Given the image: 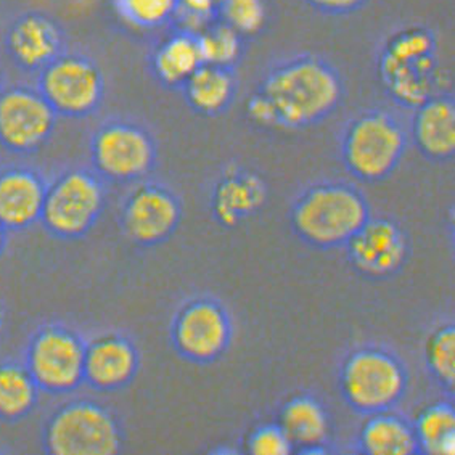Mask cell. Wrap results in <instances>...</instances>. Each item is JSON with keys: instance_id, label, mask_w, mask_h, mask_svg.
<instances>
[{"instance_id": "obj_26", "label": "cell", "mask_w": 455, "mask_h": 455, "mask_svg": "<svg viewBox=\"0 0 455 455\" xmlns=\"http://www.w3.org/2000/svg\"><path fill=\"white\" fill-rule=\"evenodd\" d=\"M115 7L129 25L155 29L174 18L178 0H115Z\"/></svg>"}, {"instance_id": "obj_19", "label": "cell", "mask_w": 455, "mask_h": 455, "mask_svg": "<svg viewBox=\"0 0 455 455\" xmlns=\"http://www.w3.org/2000/svg\"><path fill=\"white\" fill-rule=\"evenodd\" d=\"M202 65L196 34L186 31H179L161 44L152 60L155 76L168 87H182Z\"/></svg>"}, {"instance_id": "obj_32", "label": "cell", "mask_w": 455, "mask_h": 455, "mask_svg": "<svg viewBox=\"0 0 455 455\" xmlns=\"http://www.w3.org/2000/svg\"><path fill=\"white\" fill-rule=\"evenodd\" d=\"M214 2H216V4H218V5H220V4H222V2H224V0H214Z\"/></svg>"}, {"instance_id": "obj_24", "label": "cell", "mask_w": 455, "mask_h": 455, "mask_svg": "<svg viewBox=\"0 0 455 455\" xmlns=\"http://www.w3.org/2000/svg\"><path fill=\"white\" fill-rule=\"evenodd\" d=\"M417 444L433 455H451L455 451V412L449 404L427 407L415 425Z\"/></svg>"}, {"instance_id": "obj_27", "label": "cell", "mask_w": 455, "mask_h": 455, "mask_svg": "<svg viewBox=\"0 0 455 455\" xmlns=\"http://www.w3.org/2000/svg\"><path fill=\"white\" fill-rule=\"evenodd\" d=\"M220 17L240 36H253L266 23L264 0H224Z\"/></svg>"}, {"instance_id": "obj_15", "label": "cell", "mask_w": 455, "mask_h": 455, "mask_svg": "<svg viewBox=\"0 0 455 455\" xmlns=\"http://www.w3.org/2000/svg\"><path fill=\"white\" fill-rule=\"evenodd\" d=\"M47 186L31 168L0 171V224L5 230H23L41 220Z\"/></svg>"}, {"instance_id": "obj_30", "label": "cell", "mask_w": 455, "mask_h": 455, "mask_svg": "<svg viewBox=\"0 0 455 455\" xmlns=\"http://www.w3.org/2000/svg\"><path fill=\"white\" fill-rule=\"evenodd\" d=\"M369 0H307L312 9L327 15H345L361 9Z\"/></svg>"}, {"instance_id": "obj_4", "label": "cell", "mask_w": 455, "mask_h": 455, "mask_svg": "<svg viewBox=\"0 0 455 455\" xmlns=\"http://www.w3.org/2000/svg\"><path fill=\"white\" fill-rule=\"evenodd\" d=\"M105 206L100 176L87 169H69L47 186L44 228L59 238H79L99 220Z\"/></svg>"}, {"instance_id": "obj_17", "label": "cell", "mask_w": 455, "mask_h": 455, "mask_svg": "<svg viewBox=\"0 0 455 455\" xmlns=\"http://www.w3.org/2000/svg\"><path fill=\"white\" fill-rule=\"evenodd\" d=\"M413 135L431 160H447L455 152V107L449 97H435L417 108Z\"/></svg>"}, {"instance_id": "obj_18", "label": "cell", "mask_w": 455, "mask_h": 455, "mask_svg": "<svg viewBox=\"0 0 455 455\" xmlns=\"http://www.w3.org/2000/svg\"><path fill=\"white\" fill-rule=\"evenodd\" d=\"M266 198V187L253 174H228L216 187L212 210L220 224L235 226L246 214L256 212Z\"/></svg>"}, {"instance_id": "obj_13", "label": "cell", "mask_w": 455, "mask_h": 455, "mask_svg": "<svg viewBox=\"0 0 455 455\" xmlns=\"http://www.w3.org/2000/svg\"><path fill=\"white\" fill-rule=\"evenodd\" d=\"M5 49L23 71L39 73L65 52L61 26L43 12H26L9 26Z\"/></svg>"}, {"instance_id": "obj_12", "label": "cell", "mask_w": 455, "mask_h": 455, "mask_svg": "<svg viewBox=\"0 0 455 455\" xmlns=\"http://www.w3.org/2000/svg\"><path fill=\"white\" fill-rule=\"evenodd\" d=\"M180 220V204L164 187L147 184L127 196L123 228L135 243L155 244L166 240Z\"/></svg>"}, {"instance_id": "obj_21", "label": "cell", "mask_w": 455, "mask_h": 455, "mask_svg": "<svg viewBox=\"0 0 455 455\" xmlns=\"http://www.w3.org/2000/svg\"><path fill=\"white\" fill-rule=\"evenodd\" d=\"M280 428L285 431L293 446L306 452H317L329 435V417L325 409L312 397H296L290 401L280 415Z\"/></svg>"}, {"instance_id": "obj_10", "label": "cell", "mask_w": 455, "mask_h": 455, "mask_svg": "<svg viewBox=\"0 0 455 455\" xmlns=\"http://www.w3.org/2000/svg\"><path fill=\"white\" fill-rule=\"evenodd\" d=\"M57 118L39 89L28 85L0 89V145L9 152H37L53 134Z\"/></svg>"}, {"instance_id": "obj_33", "label": "cell", "mask_w": 455, "mask_h": 455, "mask_svg": "<svg viewBox=\"0 0 455 455\" xmlns=\"http://www.w3.org/2000/svg\"><path fill=\"white\" fill-rule=\"evenodd\" d=\"M0 329H2V314H0Z\"/></svg>"}, {"instance_id": "obj_22", "label": "cell", "mask_w": 455, "mask_h": 455, "mask_svg": "<svg viewBox=\"0 0 455 455\" xmlns=\"http://www.w3.org/2000/svg\"><path fill=\"white\" fill-rule=\"evenodd\" d=\"M39 387L26 365L0 363V420L17 422L33 412Z\"/></svg>"}, {"instance_id": "obj_5", "label": "cell", "mask_w": 455, "mask_h": 455, "mask_svg": "<svg viewBox=\"0 0 455 455\" xmlns=\"http://www.w3.org/2000/svg\"><path fill=\"white\" fill-rule=\"evenodd\" d=\"M37 89L59 116L85 118L100 107L105 79L92 59L63 52L39 71Z\"/></svg>"}, {"instance_id": "obj_8", "label": "cell", "mask_w": 455, "mask_h": 455, "mask_svg": "<svg viewBox=\"0 0 455 455\" xmlns=\"http://www.w3.org/2000/svg\"><path fill=\"white\" fill-rule=\"evenodd\" d=\"M93 168L101 178L131 182L144 178L156 160L152 135L132 123L115 121L101 126L91 145Z\"/></svg>"}, {"instance_id": "obj_20", "label": "cell", "mask_w": 455, "mask_h": 455, "mask_svg": "<svg viewBox=\"0 0 455 455\" xmlns=\"http://www.w3.org/2000/svg\"><path fill=\"white\" fill-rule=\"evenodd\" d=\"M188 105L202 115H218L226 110L235 95V79L230 68L206 65L195 71L184 85Z\"/></svg>"}, {"instance_id": "obj_11", "label": "cell", "mask_w": 455, "mask_h": 455, "mask_svg": "<svg viewBox=\"0 0 455 455\" xmlns=\"http://www.w3.org/2000/svg\"><path fill=\"white\" fill-rule=\"evenodd\" d=\"M172 338L179 353L187 359L195 363L212 361L228 347L230 338L228 315L220 304L208 299L188 303L179 312Z\"/></svg>"}, {"instance_id": "obj_29", "label": "cell", "mask_w": 455, "mask_h": 455, "mask_svg": "<svg viewBox=\"0 0 455 455\" xmlns=\"http://www.w3.org/2000/svg\"><path fill=\"white\" fill-rule=\"evenodd\" d=\"M293 447L280 425L262 427L254 431L248 441V451L254 455H288Z\"/></svg>"}, {"instance_id": "obj_23", "label": "cell", "mask_w": 455, "mask_h": 455, "mask_svg": "<svg viewBox=\"0 0 455 455\" xmlns=\"http://www.w3.org/2000/svg\"><path fill=\"white\" fill-rule=\"evenodd\" d=\"M361 444L371 455H409L419 447L415 431L395 415H377L365 423Z\"/></svg>"}, {"instance_id": "obj_9", "label": "cell", "mask_w": 455, "mask_h": 455, "mask_svg": "<svg viewBox=\"0 0 455 455\" xmlns=\"http://www.w3.org/2000/svg\"><path fill=\"white\" fill-rule=\"evenodd\" d=\"M341 385L353 407L363 412H381L403 396L405 373L393 355L363 349L346 361Z\"/></svg>"}, {"instance_id": "obj_31", "label": "cell", "mask_w": 455, "mask_h": 455, "mask_svg": "<svg viewBox=\"0 0 455 455\" xmlns=\"http://www.w3.org/2000/svg\"><path fill=\"white\" fill-rule=\"evenodd\" d=\"M5 235H7V230L0 224V256H2L4 250H5Z\"/></svg>"}, {"instance_id": "obj_14", "label": "cell", "mask_w": 455, "mask_h": 455, "mask_svg": "<svg viewBox=\"0 0 455 455\" xmlns=\"http://www.w3.org/2000/svg\"><path fill=\"white\" fill-rule=\"evenodd\" d=\"M347 243L351 261L369 277L395 274L407 253L401 228L387 220H367Z\"/></svg>"}, {"instance_id": "obj_3", "label": "cell", "mask_w": 455, "mask_h": 455, "mask_svg": "<svg viewBox=\"0 0 455 455\" xmlns=\"http://www.w3.org/2000/svg\"><path fill=\"white\" fill-rule=\"evenodd\" d=\"M121 443L116 419L87 399L61 405L44 428V447L52 455L118 454Z\"/></svg>"}, {"instance_id": "obj_2", "label": "cell", "mask_w": 455, "mask_h": 455, "mask_svg": "<svg viewBox=\"0 0 455 455\" xmlns=\"http://www.w3.org/2000/svg\"><path fill=\"white\" fill-rule=\"evenodd\" d=\"M367 220L369 208L363 195L343 184L312 187L293 210L298 235L315 246L346 243Z\"/></svg>"}, {"instance_id": "obj_7", "label": "cell", "mask_w": 455, "mask_h": 455, "mask_svg": "<svg viewBox=\"0 0 455 455\" xmlns=\"http://www.w3.org/2000/svg\"><path fill=\"white\" fill-rule=\"evenodd\" d=\"M85 343L63 325L36 331L26 355V369L41 391L67 395L84 381Z\"/></svg>"}, {"instance_id": "obj_6", "label": "cell", "mask_w": 455, "mask_h": 455, "mask_svg": "<svg viewBox=\"0 0 455 455\" xmlns=\"http://www.w3.org/2000/svg\"><path fill=\"white\" fill-rule=\"evenodd\" d=\"M404 148V131L396 119L383 111H371L347 127L343 158L355 178L373 182L393 172Z\"/></svg>"}, {"instance_id": "obj_16", "label": "cell", "mask_w": 455, "mask_h": 455, "mask_svg": "<svg viewBox=\"0 0 455 455\" xmlns=\"http://www.w3.org/2000/svg\"><path fill=\"white\" fill-rule=\"evenodd\" d=\"M139 369L134 345L119 335H103L85 345L84 381L99 391L126 387Z\"/></svg>"}, {"instance_id": "obj_28", "label": "cell", "mask_w": 455, "mask_h": 455, "mask_svg": "<svg viewBox=\"0 0 455 455\" xmlns=\"http://www.w3.org/2000/svg\"><path fill=\"white\" fill-rule=\"evenodd\" d=\"M427 361L439 381L446 387H454L455 331L451 325L431 335L427 345Z\"/></svg>"}, {"instance_id": "obj_25", "label": "cell", "mask_w": 455, "mask_h": 455, "mask_svg": "<svg viewBox=\"0 0 455 455\" xmlns=\"http://www.w3.org/2000/svg\"><path fill=\"white\" fill-rule=\"evenodd\" d=\"M203 63L230 68L242 53V36L224 21L196 34Z\"/></svg>"}, {"instance_id": "obj_1", "label": "cell", "mask_w": 455, "mask_h": 455, "mask_svg": "<svg viewBox=\"0 0 455 455\" xmlns=\"http://www.w3.org/2000/svg\"><path fill=\"white\" fill-rule=\"evenodd\" d=\"M259 92L269 101L277 127L299 129L327 118L339 103L343 85L325 60L303 55L272 68Z\"/></svg>"}]
</instances>
